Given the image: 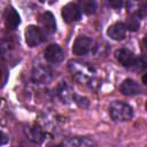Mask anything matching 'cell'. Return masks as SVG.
<instances>
[{"label":"cell","mask_w":147,"mask_h":147,"mask_svg":"<svg viewBox=\"0 0 147 147\" xmlns=\"http://www.w3.org/2000/svg\"><path fill=\"white\" fill-rule=\"evenodd\" d=\"M109 115L114 121H129L133 116L132 107L122 101H114L109 106Z\"/></svg>","instance_id":"obj_3"},{"label":"cell","mask_w":147,"mask_h":147,"mask_svg":"<svg viewBox=\"0 0 147 147\" xmlns=\"http://www.w3.org/2000/svg\"><path fill=\"white\" fill-rule=\"evenodd\" d=\"M107 34L114 40H122L126 34V26L124 23H121V22L114 23L108 28Z\"/></svg>","instance_id":"obj_13"},{"label":"cell","mask_w":147,"mask_h":147,"mask_svg":"<svg viewBox=\"0 0 147 147\" xmlns=\"http://www.w3.org/2000/svg\"><path fill=\"white\" fill-rule=\"evenodd\" d=\"M29 139L32 140L33 142H37V144H40L42 142V140L46 138V134L42 132V130L39 127V126H33L29 130Z\"/></svg>","instance_id":"obj_16"},{"label":"cell","mask_w":147,"mask_h":147,"mask_svg":"<svg viewBox=\"0 0 147 147\" xmlns=\"http://www.w3.org/2000/svg\"><path fill=\"white\" fill-rule=\"evenodd\" d=\"M119 91L124 95H137V94H140L142 92L140 85L131 78H127V79L123 80V83L119 86Z\"/></svg>","instance_id":"obj_12"},{"label":"cell","mask_w":147,"mask_h":147,"mask_svg":"<svg viewBox=\"0 0 147 147\" xmlns=\"http://www.w3.org/2000/svg\"><path fill=\"white\" fill-rule=\"evenodd\" d=\"M44 57L46 61L51 63H59L63 60V52L62 48L57 44H52L46 47L44 51Z\"/></svg>","instance_id":"obj_8"},{"label":"cell","mask_w":147,"mask_h":147,"mask_svg":"<svg viewBox=\"0 0 147 147\" xmlns=\"http://www.w3.org/2000/svg\"><path fill=\"white\" fill-rule=\"evenodd\" d=\"M62 145L64 146H70V147H76V146H79V147H84V146H91L93 145V141L87 139V138H70L68 140H64L62 142Z\"/></svg>","instance_id":"obj_15"},{"label":"cell","mask_w":147,"mask_h":147,"mask_svg":"<svg viewBox=\"0 0 147 147\" xmlns=\"http://www.w3.org/2000/svg\"><path fill=\"white\" fill-rule=\"evenodd\" d=\"M142 82H144V84H146V76L142 77Z\"/></svg>","instance_id":"obj_21"},{"label":"cell","mask_w":147,"mask_h":147,"mask_svg":"<svg viewBox=\"0 0 147 147\" xmlns=\"http://www.w3.org/2000/svg\"><path fill=\"white\" fill-rule=\"evenodd\" d=\"M74 94L72 91L69 88V86L65 84V83H62L60 86H59V90H57V95L65 102H69L71 99H74Z\"/></svg>","instance_id":"obj_17"},{"label":"cell","mask_w":147,"mask_h":147,"mask_svg":"<svg viewBox=\"0 0 147 147\" xmlns=\"http://www.w3.org/2000/svg\"><path fill=\"white\" fill-rule=\"evenodd\" d=\"M46 39V36L40 28L36 25H29L25 30V42L30 47H36L40 45Z\"/></svg>","instance_id":"obj_4"},{"label":"cell","mask_w":147,"mask_h":147,"mask_svg":"<svg viewBox=\"0 0 147 147\" xmlns=\"http://www.w3.org/2000/svg\"><path fill=\"white\" fill-rule=\"evenodd\" d=\"M8 142V137H7V134H5L2 131H0V146L1 145H5V144H7Z\"/></svg>","instance_id":"obj_20"},{"label":"cell","mask_w":147,"mask_h":147,"mask_svg":"<svg viewBox=\"0 0 147 147\" xmlns=\"http://www.w3.org/2000/svg\"><path fill=\"white\" fill-rule=\"evenodd\" d=\"M126 26V30H130V31H136L139 29V21H138V17L131 15L130 18H127V22L125 24Z\"/></svg>","instance_id":"obj_18"},{"label":"cell","mask_w":147,"mask_h":147,"mask_svg":"<svg viewBox=\"0 0 147 147\" xmlns=\"http://www.w3.org/2000/svg\"><path fill=\"white\" fill-rule=\"evenodd\" d=\"M3 20H5L6 26L10 30H15L21 23V17H20L18 13L15 10V8H13V7L6 8V10L3 13Z\"/></svg>","instance_id":"obj_11"},{"label":"cell","mask_w":147,"mask_h":147,"mask_svg":"<svg viewBox=\"0 0 147 147\" xmlns=\"http://www.w3.org/2000/svg\"><path fill=\"white\" fill-rule=\"evenodd\" d=\"M93 48V40L87 37V36H79L76 38L74 46H72V52L75 55L83 56L90 53Z\"/></svg>","instance_id":"obj_5"},{"label":"cell","mask_w":147,"mask_h":147,"mask_svg":"<svg viewBox=\"0 0 147 147\" xmlns=\"http://www.w3.org/2000/svg\"><path fill=\"white\" fill-rule=\"evenodd\" d=\"M69 69L72 72L74 77L84 84H90L92 86V84L95 82V71L92 67L78 62V61H70L69 62Z\"/></svg>","instance_id":"obj_1"},{"label":"cell","mask_w":147,"mask_h":147,"mask_svg":"<svg viewBox=\"0 0 147 147\" xmlns=\"http://www.w3.org/2000/svg\"><path fill=\"white\" fill-rule=\"evenodd\" d=\"M108 5L115 9H118L123 6V0H107Z\"/></svg>","instance_id":"obj_19"},{"label":"cell","mask_w":147,"mask_h":147,"mask_svg":"<svg viewBox=\"0 0 147 147\" xmlns=\"http://www.w3.org/2000/svg\"><path fill=\"white\" fill-rule=\"evenodd\" d=\"M126 8L131 15L138 18L146 16V3L144 0H126Z\"/></svg>","instance_id":"obj_9"},{"label":"cell","mask_w":147,"mask_h":147,"mask_svg":"<svg viewBox=\"0 0 147 147\" xmlns=\"http://www.w3.org/2000/svg\"><path fill=\"white\" fill-rule=\"evenodd\" d=\"M80 9V11L87 14V15H92L95 13L96 10V1L95 0H78V5H77Z\"/></svg>","instance_id":"obj_14"},{"label":"cell","mask_w":147,"mask_h":147,"mask_svg":"<svg viewBox=\"0 0 147 147\" xmlns=\"http://www.w3.org/2000/svg\"><path fill=\"white\" fill-rule=\"evenodd\" d=\"M31 78L34 84H38V85L47 84L52 79V72L48 68H46L44 65H37L32 70Z\"/></svg>","instance_id":"obj_6"},{"label":"cell","mask_w":147,"mask_h":147,"mask_svg":"<svg viewBox=\"0 0 147 147\" xmlns=\"http://www.w3.org/2000/svg\"><path fill=\"white\" fill-rule=\"evenodd\" d=\"M82 17V11L76 3H67L62 8V18L65 23H72L79 21Z\"/></svg>","instance_id":"obj_7"},{"label":"cell","mask_w":147,"mask_h":147,"mask_svg":"<svg viewBox=\"0 0 147 147\" xmlns=\"http://www.w3.org/2000/svg\"><path fill=\"white\" fill-rule=\"evenodd\" d=\"M40 23H41V31L44 34H52L56 30V22L51 11H45L40 16Z\"/></svg>","instance_id":"obj_10"},{"label":"cell","mask_w":147,"mask_h":147,"mask_svg":"<svg viewBox=\"0 0 147 147\" xmlns=\"http://www.w3.org/2000/svg\"><path fill=\"white\" fill-rule=\"evenodd\" d=\"M115 55H116L117 61L125 68H130L134 70H141L145 68V62L142 61V59L137 57L131 51L126 48H121L116 51Z\"/></svg>","instance_id":"obj_2"},{"label":"cell","mask_w":147,"mask_h":147,"mask_svg":"<svg viewBox=\"0 0 147 147\" xmlns=\"http://www.w3.org/2000/svg\"><path fill=\"white\" fill-rule=\"evenodd\" d=\"M41 1H44V0H41Z\"/></svg>","instance_id":"obj_22"}]
</instances>
